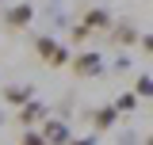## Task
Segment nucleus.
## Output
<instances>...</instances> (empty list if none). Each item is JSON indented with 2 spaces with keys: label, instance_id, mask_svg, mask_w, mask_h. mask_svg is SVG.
Returning <instances> with one entry per match:
<instances>
[{
  "label": "nucleus",
  "instance_id": "20e7f679",
  "mask_svg": "<svg viewBox=\"0 0 153 145\" xmlns=\"http://www.w3.org/2000/svg\"><path fill=\"white\" fill-rule=\"evenodd\" d=\"M38 134L46 138V145H69V141H73V134H69V126H65V118H46V122L38 126Z\"/></svg>",
  "mask_w": 153,
  "mask_h": 145
},
{
  "label": "nucleus",
  "instance_id": "423d86ee",
  "mask_svg": "<svg viewBox=\"0 0 153 145\" xmlns=\"http://www.w3.org/2000/svg\"><path fill=\"white\" fill-rule=\"evenodd\" d=\"M31 19H35V8H31V4H16V8L4 12V27H8V31H23Z\"/></svg>",
  "mask_w": 153,
  "mask_h": 145
},
{
  "label": "nucleus",
  "instance_id": "2eb2a0df",
  "mask_svg": "<svg viewBox=\"0 0 153 145\" xmlns=\"http://www.w3.org/2000/svg\"><path fill=\"white\" fill-rule=\"evenodd\" d=\"M146 145H153V130H149V138H146Z\"/></svg>",
  "mask_w": 153,
  "mask_h": 145
},
{
  "label": "nucleus",
  "instance_id": "ddd939ff",
  "mask_svg": "<svg viewBox=\"0 0 153 145\" xmlns=\"http://www.w3.org/2000/svg\"><path fill=\"white\" fill-rule=\"evenodd\" d=\"M138 46H142L146 54H153V35H142V42H138Z\"/></svg>",
  "mask_w": 153,
  "mask_h": 145
},
{
  "label": "nucleus",
  "instance_id": "f03ea898",
  "mask_svg": "<svg viewBox=\"0 0 153 145\" xmlns=\"http://www.w3.org/2000/svg\"><path fill=\"white\" fill-rule=\"evenodd\" d=\"M80 27L88 31V35H111V27H115V19L107 8H88L84 16H80Z\"/></svg>",
  "mask_w": 153,
  "mask_h": 145
},
{
  "label": "nucleus",
  "instance_id": "7ed1b4c3",
  "mask_svg": "<svg viewBox=\"0 0 153 145\" xmlns=\"http://www.w3.org/2000/svg\"><path fill=\"white\" fill-rule=\"evenodd\" d=\"M69 69H73V76H100V72H103V54L84 50V54H76L73 61H69Z\"/></svg>",
  "mask_w": 153,
  "mask_h": 145
},
{
  "label": "nucleus",
  "instance_id": "9d476101",
  "mask_svg": "<svg viewBox=\"0 0 153 145\" xmlns=\"http://www.w3.org/2000/svg\"><path fill=\"white\" fill-rule=\"evenodd\" d=\"M111 107H115V111H123V115H130V111L138 107V95H134V92H123V95H119V99H115Z\"/></svg>",
  "mask_w": 153,
  "mask_h": 145
},
{
  "label": "nucleus",
  "instance_id": "0eeeda50",
  "mask_svg": "<svg viewBox=\"0 0 153 145\" xmlns=\"http://www.w3.org/2000/svg\"><path fill=\"white\" fill-rule=\"evenodd\" d=\"M107 42L111 46H134V42H142V35H138V27H130L126 19H119L111 27V35H107Z\"/></svg>",
  "mask_w": 153,
  "mask_h": 145
},
{
  "label": "nucleus",
  "instance_id": "6e6552de",
  "mask_svg": "<svg viewBox=\"0 0 153 145\" xmlns=\"http://www.w3.org/2000/svg\"><path fill=\"white\" fill-rule=\"evenodd\" d=\"M4 99L23 111L27 103H35V88H31V84H12V88H4Z\"/></svg>",
  "mask_w": 153,
  "mask_h": 145
},
{
  "label": "nucleus",
  "instance_id": "1a4fd4ad",
  "mask_svg": "<svg viewBox=\"0 0 153 145\" xmlns=\"http://www.w3.org/2000/svg\"><path fill=\"white\" fill-rule=\"evenodd\" d=\"M115 118H119V111H115L111 103L92 111V126H96V130H111V126H115Z\"/></svg>",
  "mask_w": 153,
  "mask_h": 145
},
{
  "label": "nucleus",
  "instance_id": "4468645a",
  "mask_svg": "<svg viewBox=\"0 0 153 145\" xmlns=\"http://www.w3.org/2000/svg\"><path fill=\"white\" fill-rule=\"evenodd\" d=\"M69 145H92V138H73Z\"/></svg>",
  "mask_w": 153,
  "mask_h": 145
},
{
  "label": "nucleus",
  "instance_id": "9b49d317",
  "mask_svg": "<svg viewBox=\"0 0 153 145\" xmlns=\"http://www.w3.org/2000/svg\"><path fill=\"white\" fill-rule=\"evenodd\" d=\"M134 95L138 99H153V76H138L134 80Z\"/></svg>",
  "mask_w": 153,
  "mask_h": 145
},
{
  "label": "nucleus",
  "instance_id": "f8f14e48",
  "mask_svg": "<svg viewBox=\"0 0 153 145\" xmlns=\"http://www.w3.org/2000/svg\"><path fill=\"white\" fill-rule=\"evenodd\" d=\"M19 145H46V138H42L38 130H23V138H19Z\"/></svg>",
  "mask_w": 153,
  "mask_h": 145
},
{
  "label": "nucleus",
  "instance_id": "f257e3e1",
  "mask_svg": "<svg viewBox=\"0 0 153 145\" xmlns=\"http://www.w3.org/2000/svg\"><path fill=\"white\" fill-rule=\"evenodd\" d=\"M35 54L42 57V61H46L50 69H65V65L73 61V54H69L65 46H57V42H54L50 35H38V38H35Z\"/></svg>",
  "mask_w": 153,
  "mask_h": 145
},
{
  "label": "nucleus",
  "instance_id": "39448f33",
  "mask_svg": "<svg viewBox=\"0 0 153 145\" xmlns=\"http://www.w3.org/2000/svg\"><path fill=\"white\" fill-rule=\"evenodd\" d=\"M46 115H50V111H46V103H27V107L23 111H16V118H19V126L23 130H35V126H42V122H46Z\"/></svg>",
  "mask_w": 153,
  "mask_h": 145
}]
</instances>
